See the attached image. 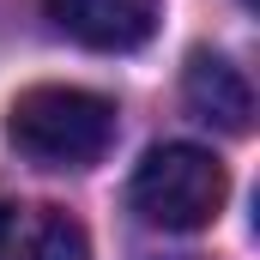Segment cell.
Segmentation results:
<instances>
[{"mask_svg":"<svg viewBox=\"0 0 260 260\" xmlns=\"http://www.w3.org/2000/svg\"><path fill=\"white\" fill-rule=\"evenodd\" d=\"M6 139L18 145V157L43 170H85L115 139V103L79 85H37L12 103Z\"/></svg>","mask_w":260,"mask_h":260,"instance_id":"1","label":"cell"},{"mask_svg":"<svg viewBox=\"0 0 260 260\" xmlns=\"http://www.w3.org/2000/svg\"><path fill=\"white\" fill-rule=\"evenodd\" d=\"M230 194V176L212 151L200 145H157L145 151V164L133 170V212L151 224V230H206Z\"/></svg>","mask_w":260,"mask_h":260,"instance_id":"2","label":"cell"},{"mask_svg":"<svg viewBox=\"0 0 260 260\" xmlns=\"http://www.w3.org/2000/svg\"><path fill=\"white\" fill-rule=\"evenodd\" d=\"M43 12L67 37L103 55H127L139 43H151L157 30V0H43Z\"/></svg>","mask_w":260,"mask_h":260,"instance_id":"3","label":"cell"},{"mask_svg":"<svg viewBox=\"0 0 260 260\" xmlns=\"http://www.w3.org/2000/svg\"><path fill=\"white\" fill-rule=\"evenodd\" d=\"M0 260H91V242L55 206H0Z\"/></svg>","mask_w":260,"mask_h":260,"instance_id":"4","label":"cell"},{"mask_svg":"<svg viewBox=\"0 0 260 260\" xmlns=\"http://www.w3.org/2000/svg\"><path fill=\"white\" fill-rule=\"evenodd\" d=\"M182 91H188V109H194L200 121H212V127H224V133H248L254 91H248L242 67H230L224 55H206L200 49L194 61H188V73H182Z\"/></svg>","mask_w":260,"mask_h":260,"instance_id":"5","label":"cell"},{"mask_svg":"<svg viewBox=\"0 0 260 260\" xmlns=\"http://www.w3.org/2000/svg\"><path fill=\"white\" fill-rule=\"evenodd\" d=\"M242 6H254V0H242Z\"/></svg>","mask_w":260,"mask_h":260,"instance_id":"6","label":"cell"}]
</instances>
